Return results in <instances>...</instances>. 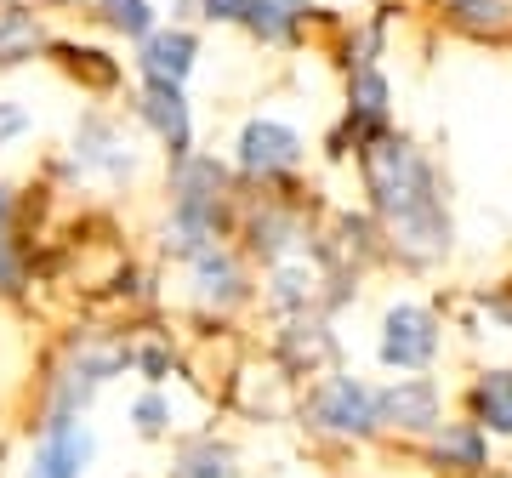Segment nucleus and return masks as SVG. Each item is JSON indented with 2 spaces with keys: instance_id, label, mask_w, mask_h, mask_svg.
<instances>
[{
  "instance_id": "obj_13",
  "label": "nucleus",
  "mask_w": 512,
  "mask_h": 478,
  "mask_svg": "<svg viewBox=\"0 0 512 478\" xmlns=\"http://www.w3.org/2000/svg\"><path fill=\"white\" fill-rule=\"evenodd\" d=\"M308 12V0H251L245 6V23H251L256 40H268V46H285L296 35V23Z\"/></svg>"
},
{
  "instance_id": "obj_5",
  "label": "nucleus",
  "mask_w": 512,
  "mask_h": 478,
  "mask_svg": "<svg viewBox=\"0 0 512 478\" xmlns=\"http://www.w3.org/2000/svg\"><path fill=\"white\" fill-rule=\"evenodd\" d=\"M302 166V137L285 120H251L239 131V171L245 177H285Z\"/></svg>"
},
{
  "instance_id": "obj_19",
  "label": "nucleus",
  "mask_w": 512,
  "mask_h": 478,
  "mask_svg": "<svg viewBox=\"0 0 512 478\" xmlns=\"http://www.w3.org/2000/svg\"><path fill=\"white\" fill-rule=\"evenodd\" d=\"M18 279H23V262L12 251V234L0 228V291H18Z\"/></svg>"
},
{
  "instance_id": "obj_20",
  "label": "nucleus",
  "mask_w": 512,
  "mask_h": 478,
  "mask_svg": "<svg viewBox=\"0 0 512 478\" xmlns=\"http://www.w3.org/2000/svg\"><path fill=\"white\" fill-rule=\"evenodd\" d=\"M131 416H137V427H143V433H165V422H171V410H165L154 393H148V399H137V410H131Z\"/></svg>"
},
{
  "instance_id": "obj_21",
  "label": "nucleus",
  "mask_w": 512,
  "mask_h": 478,
  "mask_svg": "<svg viewBox=\"0 0 512 478\" xmlns=\"http://www.w3.org/2000/svg\"><path fill=\"white\" fill-rule=\"evenodd\" d=\"M23 131H29V114L18 103H0V148L12 143V137H23Z\"/></svg>"
},
{
  "instance_id": "obj_22",
  "label": "nucleus",
  "mask_w": 512,
  "mask_h": 478,
  "mask_svg": "<svg viewBox=\"0 0 512 478\" xmlns=\"http://www.w3.org/2000/svg\"><path fill=\"white\" fill-rule=\"evenodd\" d=\"M6 211H12V194H6V188H0V228H6Z\"/></svg>"
},
{
  "instance_id": "obj_8",
  "label": "nucleus",
  "mask_w": 512,
  "mask_h": 478,
  "mask_svg": "<svg viewBox=\"0 0 512 478\" xmlns=\"http://www.w3.org/2000/svg\"><path fill=\"white\" fill-rule=\"evenodd\" d=\"M433 461L450 473H478V467H490V433L478 422H444L433 433Z\"/></svg>"
},
{
  "instance_id": "obj_11",
  "label": "nucleus",
  "mask_w": 512,
  "mask_h": 478,
  "mask_svg": "<svg viewBox=\"0 0 512 478\" xmlns=\"http://www.w3.org/2000/svg\"><path fill=\"white\" fill-rule=\"evenodd\" d=\"M473 416L484 433H512V370H484L473 387Z\"/></svg>"
},
{
  "instance_id": "obj_16",
  "label": "nucleus",
  "mask_w": 512,
  "mask_h": 478,
  "mask_svg": "<svg viewBox=\"0 0 512 478\" xmlns=\"http://www.w3.org/2000/svg\"><path fill=\"white\" fill-rule=\"evenodd\" d=\"M274 308H308L313 296H319V274H313L308 262H279V274H274Z\"/></svg>"
},
{
  "instance_id": "obj_14",
  "label": "nucleus",
  "mask_w": 512,
  "mask_h": 478,
  "mask_svg": "<svg viewBox=\"0 0 512 478\" xmlns=\"http://www.w3.org/2000/svg\"><path fill=\"white\" fill-rule=\"evenodd\" d=\"M46 46V29H40L35 12L23 6H0V63H23Z\"/></svg>"
},
{
  "instance_id": "obj_4",
  "label": "nucleus",
  "mask_w": 512,
  "mask_h": 478,
  "mask_svg": "<svg viewBox=\"0 0 512 478\" xmlns=\"http://www.w3.org/2000/svg\"><path fill=\"white\" fill-rule=\"evenodd\" d=\"M376 399H382V427H399V433H439L444 427V393L433 376H399Z\"/></svg>"
},
{
  "instance_id": "obj_1",
  "label": "nucleus",
  "mask_w": 512,
  "mask_h": 478,
  "mask_svg": "<svg viewBox=\"0 0 512 478\" xmlns=\"http://www.w3.org/2000/svg\"><path fill=\"white\" fill-rule=\"evenodd\" d=\"M370 205L382 217L387 239L404 262H439L450 251V211L439 194V171L427 166V154L404 137H376L359 154Z\"/></svg>"
},
{
  "instance_id": "obj_17",
  "label": "nucleus",
  "mask_w": 512,
  "mask_h": 478,
  "mask_svg": "<svg viewBox=\"0 0 512 478\" xmlns=\"http://www.w3.org/2000/svg\"><path fill=\"white\" fill-rule=\"evenodd\" d=\"M171 478H234V456L211 439L188 444L183 456H177V467H171Z\"/></svg>"
},
{
  "instance_id": "obj_6",
  "label": "nucleus",
  "mask_w": 512,
  "mask_h": 478,
  "mask_svg": "<svg viewBox=\"0 0 512 478\" xmlns=\"http://www.w3.org/2000/svg\"><path fill=\"white\" fill-rule=\"evenodd\" d=\"M92 461V433L74 422H52L46 427V444L35 450V467L29 478H80Z\"/></svg>"
},
{
  "instance_id": "obj_7",
  "label": "nucleus",
  "mask_w": 512,
  "mask_h": 478,
  "mask_svg": "<svg viewBox=\"0 0 512 478\" xmlns=\"http://www.w3.org/2000/svg\"><path fill=\"white\" fill-rule=\"evenodd\" d=\"M194 35L188 29H160V35H148L143 40V74H148V86H183L188 74H194Z\"/></svg>"
},
{
  "instance_id": "obj_3",
  "label": "nucleus",
  "mask_w": 512,
  "mask_h": 478,
  "mask_svg": "<svg viewBox=\"0 0 512 478\" xmlns=\"http://www.w3.org/2000/svg\"><path fill=\"white\" fill-rule=\"evenodd\" d=\"M387 370H427L433 365V353H439V319L416 302H399V308H387L382 319V342H376Z\"/></svg>"
},
{
  "instance_id": "obj_15",
  "label": "nucleus",
  "mask_w": 512,
  "mask_h": 478,
  "mask_svg": "<svg viewBox=\"0 0 512 478\" xmlns=\"http://www.w3.org/2000/svg\"><path fill=\"white\" fill-rule=\"evenodd\" d=\"M450 23L467 29V35H507L512 0H450Z\"/></svg>"
},
{
  "instance_id": "obj_9",
  "label": "nucleus",
  "mask_w": 512,
  "mask_h": 478,
  "mask_svg": "<svg viewBox=\"0 0 512 478\" xmlns=\"http://www.w3.org/2000/svg\"><path fill=\"white\" fill-rule=\"evenodd\" d=\"M74 154H80V166H97V171H109V177H126L131 171V148L120 143V131L109 120H86L80 137H74Z\"/></svg>"
},
{
  "instance_id": "obj_10",
  "label": "nucleus",
  "mask_w": 512,
  "mask_h": 478,
  "mask_svg": "<svg viewBox=\"0 0 512 478\" xmlns=\"http://www.w3.org/2000/svg\"><path fill=\"white\" fill-rule=\"evenodd\" d=\"M143 120L160 131L165 143H171V154H188V103H183V86H148Z\"/></svg>"
},
{
  "instance_id": "obj_18",
  "label": "nucleus",
  "mask_w": 512,
  "mask_h": 478,
  "mask_svg": "<svg viewBox=\"0 0 512 478\" xmlns=\"http://www.w3.org/2000/svg\"><path fill=\"white\" fill-rule=\"evenodd\" d=\"M103 18H109V29H120V35H131V40L154 35V12H148V0H103Z\"/></svg>"
},
{
  "instance_id": "obj_12",
  "label": "nucleus",
  "mask_w": 512,
  "mask_h": 478,
  "mask_svg": "<svg viewBox=\"0 0 512 478\" xmlns=\"http://www.w3.org/2000/svg\"><path fill=\"white\" fill-rule=\"evenodd\" d=\"M194 279H200V302H211V308H234L239 296H245L239 262L222 257V251H205V257H194Z\"/></svg>"
},
{
  "instance_id": "obj_2",
  "label": "nucleus",
  "mask_w": 512,
  "mask_h": 478,
  "mask_svg": "<svg viewBox=\"0 0 512 478\" xmlns=\"http://www.w3.org/2000/svg\"><path fill=\"white\" fill-rule=\"evenodd\" d=\"M313 422L342 433V439H365L382 427V399L359 376H325L313 387Z\"/></svg>"
}]
</instances>
